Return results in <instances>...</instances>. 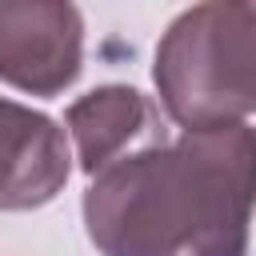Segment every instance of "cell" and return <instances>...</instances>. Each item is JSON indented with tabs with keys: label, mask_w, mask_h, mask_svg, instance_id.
Returning a JSON list of instances; mask_svg holds the SVG:
<instances>
[{
	"label": "cell",
	"mask_w": 256,
	"mask_h": 256,
	"mask_svg": "<svg viewBox=\"0 0 256 256\" xmlns=\"http://www.w3.org/2000/svg\"><path fill=\"white\" fill-rule=\"evenodd\" d=\"M256 212V128H184L112 168L84 192L100 256H248Z\"/></svg>",
	"instance_id": "cell-1"
},
{
	"label": "cell",
	"mask_w": 256,
	"mask_h": 256,
	"mask_svg": "<svg viewBox=\"0 0 256 256\" xmlns=\"http://www.w3.org/2000/svg\"><path fill=\"white\" fill-rule=\"evenodd\" d=\"M156 96L180 128L244 124L256 112V0H200L156 44Z\"/></svg>",
	"instance_id": "cell-2"
},
{
	"label": "cell",
	"mask_w": 256,
	"mask_h": 256,
	"mask_svg": "<svg viewBox=\"0 0 256 256\" xmlns=\"http://www.w3.org/2000/svg\"><path fill=\"white\" fill-rule=\"evenodd\" d=\"M84 68V16L72 0H0V80L60 96Z\"/></svg>",
	"instance_id": "cell-3"
},
{
	"label": "cell",
	"mask_w": 256,
	"mask_h": 256,
	"mask_svg": "<svg viewBox=\"0 0 256 256\" xmlns=\"http://www.w3.org/2000/svg\"><path fill=\"white\" fill-rule=\"evenodd\" d=\"M72 152L64 128L0 96V212H28L56 200L68 184Z\"/></svg>",
	"instance_id": "cell-4"
},
{
	"label": "cell",
	"mask_w": 256,
	"mask_h": 256,
	"mask_svg": "<svg viewBox=\"0 0 256 256\" xmlns=\"http://www.w3.org/2000/svg\"><path fill=\"white\" fill-rule=\"evenodd\" d=\"M64 128L72 136L76 164L88 176L164 140L160 108L152 104V96H144L140 88H128V84H104V88H92L80 100H72L64 112Z\"/></svg>",
	"instance_id": "cell-5"
}]
</instances>
